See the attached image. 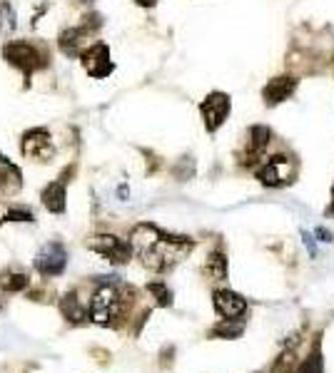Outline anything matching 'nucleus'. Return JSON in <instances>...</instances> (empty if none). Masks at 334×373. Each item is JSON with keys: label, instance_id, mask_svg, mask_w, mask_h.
Masks as SVG:
<instances>
[{"label": "nucleus", "instance_id": "obj_4", "mask_svg": "<svg viewBox=\"0 0 334 373\" xmlns=\"http://www.w3.org/2000/svg\"><path fill=\"white\" fill-rule=\"evenodd\" d=\"M255 177L264 184V187H289L294 182V165L287 154H272V157H264V162L257 167Z\"/></svg>", "mask_w": 334, "mask_h": 373}, {"label": "nucleus", "instance_id": "obj_8", "mask_svg": "<svg viewBox=\"0 0 334 373\" xmlns=\"http://www.w3.org/2000/svg\"><path fill=\"white\" fill-rule=\"evenodd\" d=\"M67 267V251L60 242H50L38 251L35 269L42 276H60Z\"/></svg>", "mask_w": 334, "mask_h": 373}, {"label": "nucleus", "instance_id": "obj_14", "mask_svg": "<svg viewBox=\"0 0 334 373\" xmlns=\"http://www.w3.org/2000/svg\"><path fill=\"white\" fill-rule=\"evenodd\" d=\"M20 187H23V172L18 169V165H13L8 157L0 154V192L15 194Z\"/></svg>", "mask_w": 334, "mask_h": 373}, {"label": "nucleus", "instance_id": "obj_5", "mask_svg": "<svg viewBox=\"0 0 334 373\" xmlns=\"http://www.w3.org/2000/svg\"><path fill=\"white\" fill-rule=\"evenodd\" d=\"M230 110H232V100L225 92H209L207 97L200 105V113H202L205 119V130L212 135L225 124V119L230 117Z\"/></svg>", "mask_w": 334, "mask_h": 373}, {"label": "nucleus", "instance_id": "obj_1", "mask_svg": "<svg viewBox=\"0 0 334 373\" xmlns=\"http://www.w3.org/2000/svg\"><path fill=\"white\" fill-rule=\"evenodd\" d=\"M130 244L135 249V254L143 259V264L150 272H170L177 267L180 261L185 259L195 249V242L190 237H177V234H167L155 224H138L130 234Z\"/></svg>", "mask_w": 334, "mask_h": 373}, {"label": "nucleus", "instance_id": "obj_11", "mask_svg": "<svg viewBox=\"0 0 334 373\" xmlns=\"http://www.w3.org/2000/svg\"><path fill=\"white\" fill-rule=\"evenodd\" d=\"M212 304H215V311L222 319H239V316H245V311H247V299L232 289L215 291V294H212Z\"/></svg>", "mask_w": 334, "mask_h": 373}, {"label": "nucleus", "instance_id": "obj_7", "mask_svg": "<svg viewBox=\"0 0 334 373\" xmlns=\"http://www.w3.org/2000/svg\"><path fill=\"white\" fill-rule=\"evenodd\" d=\"M20 152L30 160L38 162H50L55 157V147L53 140H50V132L42 130V127H35L23 135V142H20Z\"/></svg>", "mask_w": 334, "mask_h": 373}, {"label": "nucleus", "instance_id": "obj_25", "mask_svg": "<svg viewBox=\"0 0 334 373\" xmlns=\"http://www.w3.org/2000/svg\"><path fill=\"white\" fill-rule=\"evenodd\" d=\"M302 239H305L307 251H310L312 256H317V244H315V239H312V234H310V231H302Z\"/></svg>", "mask_w": 334, "mask_h": 373}, {"label": "nucleus", "instance_id": "obj_28", "mask_svg": "<svg viewBox=\"0 0 334 373\" xmlns=\"http://www.w3.org/2000/svg\"><path fill=\"white\" fill-rule=\"evenodd\" d=\"M327 212H329V214H334V187H332V207H329Z\"/></svg>", "mask_w": 334, "mask_h": 373}, {"label": "nucleus", "instance_id": "obj_17", "mask_svg": "<svg viewBox=\"0 0 334 373\" xmlns=\"http://www.w3.org/2000/svg\"><path fill=\"white\" fill-rule=\"evenodd\" d=\"M205 272H207L209 279H215V281H225L227 272H230L227 256L222 254V251H212V254L207 256V261H205Z\"/></svg>", "mask_w": 334, "mask_h": 373}, {"label": "nucleus", "instance_id": "obj_3", "mask_svg": "<svg viewBox=\"0 0 334 373\" xmlns=\"http://www.w3.org/2000/svg\"><path fill=\"white\" fill-rule=\"evenodd\" d=\"M3 58L13 67H18L25 77H30L35 70H42V67L48 65L50 55L40 45H33V42H25V40H13L3 48Z\"/></svg>", "mask_w": 334, "mask_h": 373}, {"label": "nucleus", "instance_id": "obj_10", "mask_svg": "<svg viewBox=\"0 0 334 373\" xmlns=\"http://www.w3.org/2000/svg\"><path fill=\"white\" fill-rule=\"evenodd\" d=\"M299 88V80L292 75H280V77H272L267 85L262 88V100L267 107H277L282 102H287L289 97L297 92Z\"/></svg>", "mask_w": 334, "mask_h": 373}, {"label": "nucleus", "instance_id": "obj_15", "mask_svg": "<svg viewBox=\"0 0 334 373\" xmlns=\"http://www.w3.org/2000/svg\"><path fill=\"white\" fill-rule=\"evenodd\" d=\"M42 204L45 209L53 214H63L65 212V182H50L45 190H42Z\"/></svg>", "mask_w": 334, "mask_h": 373}, {"label": "nucleus", "instance_id": "obj_20", "mask_svg": "<svg viewBox=\"0 0 334 373\" xmlns=\"http://www.w3.org/2000/svg\"><path fill=\"white\" fill-rule=\"evenodd\" d=\"M297 371V351L285 349L272 363V373H294Z\"/></svg>", "mask_w": 334, "mask_h": 373}, {"label": "nucleus", "instance_id": "obj_6", "mask_svg": "<svg viewBox=\"0 0 334 373\" xmlns=\"http://www.w3.org/2000/svg\"><path fill=\"white\" fill-rule=\"evenodd\" d=\"M88 249L97 251V254L105 256V259L113 261V264H127L132 251H135L130 242H122V239L115 237V234H97V237H93L88 242Z\"/></svg>", "mask_w": 334, "mask_h": 373}, {"label": "nucleus", "instance_id": "obj_13", "mask_svg": "<svg viewBox=\"0 0 334 373\" xmlns=\"http://www.w3.org/2000/svg\"><path fill=\"white\" fill-rule=\"evenodd\" d=\"M90 28L80 25V28H70L65 33H60V53L67 55V58H78V55L85 53V38H88Z\"/></svg>", "mask_w": 334, "mask_h": 373}, {"label": "nucleus", "instance_id": "obj_19", "mask_svg": "<svg viewBox=\"0 0 334 373\" xmlns=\"http://www.w3.org/2000/svg\"><path fill=\"white\" fill-rule=\"evenodd\" d=\"M28 284H30V279H28V274H23V272H6L3 274V281H0L3 291H8V294L28 289Z\"/></svg>", "mask_w": 334, "mask_h": 373}, {"label": "nucleus", "instance_id": "obj_9", "mask_svg": "<svg viewBox=\"0 0 334 373\" xmlns=\"http://www.w3.org/2000/svg\"><path fill=\"white\" fill-rule=\"evenodd\" d=\"M80 58H83L85 72H88L90 77H97V80L108 77L110 72L115 70V65L110 63V48L105 45V42H95V45H90Z\"/></svg>", "mask_w": 334, "mask_h": 373}, {"label": "nucleus", "instance_id": "obj_23", "mask_svg": "<svg viewBox=\"0 0 334 373\" xmlns=\"http://www.w3.org/2000/svg\"><path fill=\"white\" fill-rule=\"evenodd\" d=\"M148 291L155 297L157 306H173V291L167 289L162 281H152V284H148Z\"/></svg>", "mask_w": 334, "mask_h": 373}, {"label": "nucleus", "instance_id": "obj_21", "mask_svg": "<svg viewBox=\"0 0 334 373\" xmlns=\"http://www.w3.org/2000/svg\"><path fill=\"white\" fill-rule=\"evenodd\" d=\"M294 373H324V358H322V351H319V341H317L315 351L299 363Z\"/></svg>", "mask_w": 334, "mask_h": 373}, {"label": "nucleus", "instance_id": "obj_12", "mask_svg": "<svg viewBox=\"0 0 334 373\" xmlns=\"http://www.w3.org/2000/svg\"><path fill=\"white\" fill-rule=\"evenodd\" d=\"M269 142H272V130H269L267 124H252L250 130H247V144H245L247 162L257 165V162L262 160V154L267 152Z\"/></svg>", "mask_w": 334, "mask_h": 373}, {"label": "nucleus", "instance_id": "obj_29", "mask_svg": "<svg viewBox=\"0 0 334 373\" xmlns=\"http://www.w3.org/2000/svg\"><path fill=\"white\" fill-rule=\"evenodd\" d=\"M332 63H334V58H332Z\"/></svg>", "mask_w": 334, "mask_h": 373}, {"label": "nucleus", "instance_id": "obj_2", "mask_svg": "<svg viewBox=\"0 0 334 373\" xmlns=\"http://www.w3.org/2000/svg\"><path fill=\"white\" fill-rule=\"evenodd\" d=\"M125 294L120 291V281H102L90 299V319L97 326H118L125 314Z\"/></svg>", "mask_w": 334, "mask_h": 373}, {"label": "nucleus", "instance_id": "obj_27", "mask_svg": "<svg viewBox=\"0 0 334 373\" xmlns=\"http://www.w3.org/2000/svg\"><path fill=\"white\" fill-rule=\"evenodd\" d=\"M138 6H143V8H152V6H157V0H135Z\"/></svg>", "mask_w": 334, "mask_h": 373}, {"label": "nucleus", "instance_id": "obj_16", "mask_svg": "<svg viewBox=\"0 0 334 373\" xmlns=\"http://www.w3.org/2000/svg\"><path fill=\"white\" fill-rule=\"evenodd\" d=\"M60 311H63V316L70 319L72 324H83V321L88 319V308L80 304L75 291H70V294H65V297L60 299Z\"/></svg>", "mask_w": 334, "mask_h": 373}, {"label": "nucleus", "instance_id": "obj_26", "mask_svg": "<svg viewBox=\"0 0 334 373\" xmlns=\"http://www.w3.org/2000/svg\"><path fill=\"white\" fill-rule=\"evenodd\" d=\"M315 237L317 239H319V242H324V244H329V242H332V231H327V229H324V226H317V229H315Z\"/></svg>", "mask_w": 334, "mask_h": 373}, {"label": "nucleus", "instance_id": "obj_18", "mask_svg": "<svg viewBox=\"0 0 334 373\" xmlns=\"http://www.w3.org/2000/svg\"><path fill=\"white\" fill-rule=\"evenodd\" d=\"M245 333V321L239 319H225L222 324H217L212 331H209V336L215 338H239Z\"/></svg>", "mask_w": 334, "mask_h": 373}, {"label": "nucleus", "instance_id": "obj_22", "mask_svg": "<svg viewBox=\"0 0 334 373\" xmlns=\"http://www.w3.org/2000/svg\"><path fill=\"white\" fill-rule=\"evenodd\" d=\"M18 28V15H15V8L10 3H0V33H13V30Z\"/></svg>", "mask_w": 334, "mask_h": 373}, {"label": "nucleus", "instance_id": "obj_24", "mask_svg": "<svg viewBox=\"0 0 334 373\" xmlns=\"http://www.w3.org/2000/svg\"><path fill=\"white\" fill-rule=\"evenodd\" d=\"M6 222H35V217L30 209H8Z\"/></svg>", "mask_w": 334, "mask_h": 373}]
</instances>
